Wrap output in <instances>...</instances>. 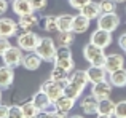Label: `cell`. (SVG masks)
I'll list each match as a JSON object with an SVG mask.
<instances>
[{"instance_id": "cell-21", "label": "cell", "mask_w": 126, "mask_h": 118, "mask_svg": "<svg viewBox=\"0 0 126 118\" xmlns=\"http://www.w3.org/2000/svg\"><path fill=\"white\" fill-rule=\"evenodd\" d=\"M19 29H21L22 32L26 30H32V29L35 27V26L38 24V16L34 15V13H31V15H26V16H19Z\"/></svg>"}, {"instance_id": "cell-16", "label": "cell", "mask_w": 126, "mask_h": 118, "mask_svg": "<svg viewBox=\"0 0 126 118\" xmlns=\"http://www.w3.org/2000/svg\"><path fill=\"white\" fill-rule=\"evenodd\" d=\"M43 59L38 56L35 51H31V53H26L24 54V59H22V67L26 70H37L38 67L42 65Z\"/></svg>"}, {"instance_id": "cell-31", "label": "cell", "mask_w": 126, "mask_h": 118, "mask_svg": "<svg viewBox=\"0 0 126 118\" xmlns=\"http://www.w3.org/2000/svg\"><path fill=\"white\" fill-rule=\"evenodd\" d=\"M72 58V51H70V46H58V51H56V61H62V59H69Z\"/></svg>"}, {"instance_id": "cell-28", "label": "cell", "mask_w": 126, "mask_h": 118, "mask_svg": "<svg viewBox=\"0 0 126 118\" xmlns=\"http://www.w3.org/2000/svg\"><path fill=\"white\" fill-rule=\"evenodd\" d=\"M43 29L49 34L58 32V16H45L43 18Z\"/></svg>"}, {"instance_id": "cell-2", "label": "cell", "mask_w": 126, "mask_h": 118, "mask_svg": "<svg viewBox=\"0 0 126 118\" xmlns=\"http://www.w3.org/2000/svg\"><path fill=\"white\" fill-rule=\"evenodd\" d=\"M83 56L89 62V65H104L107 54L104 53V48L96 46L94 43H86L83 48Z\"/></svg>"}, {"instance_id": "cell-36", "label": "cell", "mask_w": 126, "mask_h": 118, "mask_svg": "<svg viewBox=\"0 0 126 118\" xmlns=\"http://www.w3.org/2000/svg\"><path fill=\"white\" fill-rule=\"evenodd\" d=\"M89 2H91V0H69L70 6H72V8H75V10H78V11H80L86 3H89Z\"/></svg>"}, {"instance_id": "cell-24", "label": "cell", "mask_w": 126, "mask_h": 118, "mask_svg": "<svg viewBox=\"0 0 126 118\" xmlns=\"http://www.w3.org/2000/svg\"><path fill=\"white\" fill-rule=\"evenodd\" d=\"M69 80L74 81V83H77V85H80L81 88H86L89 83H91L86 70H74L70 74V77H69Z\"/></svg>"}, {"instance_id": "cell-46", "label": "cell", "mask_w": 126, "mask_h": 118, "mask_svg": "<svg viewBox=\"0 0 126 118\" xmlns=\"http://www.w3.org/2000/svg\"><path fill=\"white\" fill-rule=\"evenodd\" d=\"M0 102H2V88H0Z\"/></svg>"}, {"instance_id": "cell-33", "label": "cell", "mask_w": 126, "mask_h": 118, "mask_svg": "<svg viewBox=\"0 0 126 118\" xmlns=\"http://www.w3.org/2000/svg\"><path fill=\"white\" fill-rule=\"evenodd\" d=\"M115 118H126V101H120L115 107Z\"/></svg>"}, {"instance_id": "cell-30", "label": "cell", "mask_w": 126, "mask_h": 118, "mask_svg": "<svg viewBox=\"0 0 126 118\" xmlns=\"http://www.w3.org/2000/svg\"><path fill=\"white\" fill-rule=\"evenodd\" d=\"M102 13H115L117 11V2L115 0H101L99 2Z\"/></svg>"}, {"instance_id": "cell-34", "label": "cell", "mask_w": 126, "mask_h": 118, "mask_svg": "<svg viewBox=\"0 0 126 118\" xmlns=\"http://www.w3.org/2000/svg\"><path fill=\"white\" fill-rule=\"evenodd\" d=\"M54 64L61 65V67H62V69H65L67 72H74V67H75V62H74V59H72V58H69V59H62V61H56Z\"/></svg>"}, {"instance_id": "cell-18", "label": "cell", "mask_w": 126, "mask_h": 118, "mask_svg": "<svg viewBox=\"0 0 126 118\" xmlns=\"http://www.w3.org/2000/svg\"><path fill=\"white\" fill-rule=\"evenodd\" d=\"M80 13L81 15H85L88 19H97L99 16L102 15V11H101V6H99V2H89V3H86V5L83 6V8L80 10Z\"/></svg>"}, {"instance_id": "cell-27", "label": "cell", "mask_w": 126, "mask_h": 118, "mask_svg": "<svg viewBox=\"0 0 126 118\" xmlns=\"http://www.w3.org/2000/svg\"><path fill=\"white\" fill-rule=\"evenodd\" d=\"M49 77H51L53 80H56V81H64V83H67L69 81V72L65 70V69H62L61 65L54 64V67H53Z\"/></svg>"}, {"instance_id": "cell-37", "label": "cell", "mask_w": 126, "mask_h": 118, "mask_svg": "<svg viewBox=\"0 0 126 118\" xmlns=\"http://www.w3.org/2000/svg\"><path fill=\"white\" fill-rule=\"evenodd\" d=\"M11 46V43H10V40L8 38H5V37H0V56H3V53H5L8 48Z\"/></svg>"}, {"instance_id": "cell-39", "label": "cell", "mask_w": 126, "mask_h": 118, "mask_svg": "<svg viewBox=\"0 0 126 118\" xmlns=\"http://www.w3.org/2000/svg\"><path fill=\"white\" fill-rule=\"evenodd\" d=\"M8 110H10L8 105L0 102V118H8Z\"/></svg>"}, {"instance_id": "cell-32", "label": "cell", "mask_w": 126, "mask_h": 118, "mask_svg": "<svg viewBox=\"0 0 126 118\" xmlns=\"http://www.w3.org/2000/svg\"><path fill=\"white\" fill-rule=\"evenodd\" d=\"M8 118H26L24 117V112H22V107L21 105H10V110H8Z\"/></svg>"}, {"instance_id": "cell-6", "label": "cell", "mask_w": 126, "mask_h": 118, "mask_svg": "<svg viewBox=\"0 0 126 118\" xmlns=\"http://www.w3.org/2000/svg\"><path fill=\"white\" fill-rule=\"evenodd\" d=\"M118 26H120V16L117 15V11L115 13H102L97 18V27L99 29L113 32V30H117Z\"/></svg>"}, {"instance_id": "cell-40", "label": "cell", "mask_w": 126, "mask_h": 118, "mask_svg": "<svg viewBox=\"0 0 126 118\" xmlns=\"http://www.w3.org/2000/svg\"><path fill=\"white\" fill-rule=\"evenodd\" d=\"M118 46H120L123 51H126V32L123 35H120V38H118Z\"/></svg>"}, {"instance_id": "cell-19", "label": "cell", "mask_w": 126, "mask_h": 118, "mask_svg": "<svg viewBox=\"0 0 126 118\" xmlns=\"http://www.w3.org/2000/svg\"><path fill=\"white\" fill-rule=\"evenodd\" d=\"M89 22H91V19H88L85 15H81V13L80 15H75L74 16V24H72V30L75 34H85L89 27Z\"/></svg>"}, {"instance_id": "cell-10", "label": "cell", "mask_w": 126, "mask_h": 118, "mask_svg": "<svg viewBox=\"0 0 126 118\" xmlns=\"http://www.w3.org/2000/svg\"><path fill=\"white\" fill-rule=\"evenodd\" d=\"M32 102L35 104V107H37L38 110H54L56 109V105L51 101V97L42 89L37 91V93L32 96Z\"/></svg>"}, {"instance_id": "cell-29", "label": "cell", "mask_w": 126, "mask_h": 118, "mask_svg": "<svg viewBox=\"0 0 126 118\" xmlns=\"http://www.w3.org/2000/svg\"><path fill=\"white\" fill-rule=\"evenodd\" d=\"M21 107H22V112H24V117L26 118H35V117L38 115V112H40V110L35 107V104L32 102V99L27 101V102H22Z\"/></svg>"}, {"instance_id": "cell-25", "label": "cell", "mask_w": 126, "mask_h": 118, "mask_svg": "<svg viewBox=\"0 0 126 118\" xmlns=\"http://www.w3.org/2000/svg\"><path fill=\"white\" fill-rule=\"evenodd\" d=\"M83 91H85V88H81L80 85H77V83H74V81H70V80H69V83L65 85L64 94L77 101L78 97H81V93H83Z\"/></svg>"}, {"instance_id": "cell-1", "label": "cell", "mask_w": 126, "mask_h": 118, "mask_svg": "<svg viewBox=\"0 0 126 118\" xmlns=\"http://www.w3.org/2000/svg\"><path fill=\"white\" fill-rule=\"evenodd\" d=\"M56 51H58L56 40H53L51 37H43L40 40V43H38L37 50H35V53H37L45 62H54Z\"/></svg>"}, {"instance_id": "cell-7", "label": "cell", "mask_w": 126, "mask_h": 118, "mask_svg": "<svg viewBox=\"0 0 126 118\" xmlns=\"http://www.w3.org/2000/svg\"><path fill=\"white\" fill-rule=\"evenodd\" d=\"M112 32H109V30H104V29H96L94 32L91 34V37H89V42L91 43H94L96 46H99V48H107V46H110V43H112Z\"/></svg>"}, {"instance_id": "cell-15", "label": "cell", "mask_w": 126, "mask_h": 118, "mask_svg": "<svg viewBox=\"0 0 126 118\" xmlns=\"http://www.w3.org/2000/svg\"><path fill=\"white\" fill-rule=\"evenodd\" d=\"M11 8L15 15L18 16H26L34 13V6H32V0H13Z\"/></svg>"}, {"instance_id": "cell-35", "label": "cell", "mask_w": 126, "mask_h": 118, "mask_svg": "<svg viewBox=\"0 0 126 118\" xmlns=\"http://www.w3.org/2000/svg\"><path fill=\"white\" fill-rule=\"evenodd\" d=\"M32 6L34 11H42L48 6V0H32Z\"/></svg>"}, {"instance_id": "cell-13", "label": "cell", "mask_w": 126, "mask_h": 118, "mask_svg": "<svg viewBox=\"0 0 126 118\" xmlns=\"http://www.w3.org/2000/svg\"><path fill=\"white\" fill-rule=\"evenodd\" d=\"M86 72H88V77H89V81H91V83L109 80V72L105 70L104 65H89V67L86 69Z\"/></svg>"}, {"instance_id": "cell-43", "label": "cell", "mask_w": 126, "mask_h": 118, "mask_svg": "<svg viewBox=\"0 0 126 118\" xmlns=\"http://www.w3.org/2000/svg\"><path fill=\"white\" fill-rule=\"evenodd\" d=\"M67 118H85L83 115H78V113H75V115H70V117H67Z\"/></svg>"}, {"instance_id": "cell-45", "label": "cell", "mask_w": 126, "mask_h": 118, "mask_svg": "<svg viewBox=\"0 0 126 118\" xmlns=\"http://www.w3.org/2000/svg\"><path fill=\"white\" fill-rule=\"evenodd\" d=\"M117 3H123V2H126V0H115Z\"/></svg>"}, {"instance_id": "cell-11", "label": "cell", "mask_w": 126, "mask_h": 118, "mask_svg": "<svg viewBox=\"0 0 126 118\" xmlns=\"http://www.w3.org/2000/svg\"><path fill=\"white\" fill-rule=\"evenodd\" d=\"M80 107L85 115H96L97 113V107H99V99L94 94H88V96H85L80 101Z\"/></svg>"}, {"instance_id": "cell-38", "label": "cell", "mask_w": 126, "mask_h": 118, "mask_svg": "<svg viewBox=\"0 0 126 118\" xmlns=\"http://www.w3.org/2000/svg\"><path fill=\"white\" fill-rule=\"evenodd\" d=\"M49 118H67V113H62L59 110H49Z\"/></svg>"}, {"instance_id": "cell-20", "label": "cell", "mask_w": 126, "mask_h": 118, "mask_svg": "<svg viewBox=\"0 0 126 118\" xmlns=\"http://www.w3.org/2000/svg\"><path fill=\"white\" fill-rule=\"evenodd\" d=\"M109 81L113 85V88H125L126 86V69H118L109 74Z\"/></svg>"}, {"instance_id": "cell-47", "label": "cell", "mask_w": 126, "mask_h": 118, "mask_svg": "<svg viewBox=\"0 0 126 118\" xmlns=\"http://www.w3.org/2000/svg\"><path fill=\"white\" fill-rule=\"evenodd\" d=\"M8 2H13V0H8Z\"/></svg>"}, {"instance_id": "cell-17", "label": "cell", "mask_w": 126, "mask_h": 118, "mask_svg": "<svg viewBox=\"0 0 126 118\" xmlns=\"http://www.w3.org/2000/svg\"><path fill=\"white\" fill-rule=\"evenodd\" d=\"M75 102H77L75 99H72V97L62 94L58 101H54V105H56V110H59V112L67 113V115H69V113H70V110L75 107Z\"/></svg>"}, {"instance_id": "cell-26", "label": "cell", "mask_w": 126, "mask_h": 118, "mask_svg": "<svg viewBox=\"0 0 126 118\" xmlns=\"http://www.w3.org/2000/svg\"><path fill=\"white\" fill-rule=\"evenodd\" d=\"M72 24H74V16L72 15H59L58 16V32H64V30H72Z\"/></svg>"}, {"instance_id": "cell-22", "label": "cell", "mask_w": 126, "mask_h": 118, "mask_svg": "<svg viewBox=\"0 0 126 118\" xmlns=\"http://www.w3.org/2000/svg\"><path fill=\"white\" fill-rule=\"evenodd\" d=\"M115 107H117V104H115L110 97H107V99H101V101H99V107H97V113H101V115L113 117Z\"/></svg>"}, {"instance_id": "cell-8", "label": "cell", "mask_w": 126, "mask_h": 118, "mask_svg": "<svg viewBox=\"0 0 126 118\" xmlns=\"http://www.w3.org/2000/svg\"><path fill=\"white\" fill-rule=\"evenodd\" d=\"M18 29L19 24L15 22V19L11 18H0V37L5 38H11L15 35H18Z\"/></svg>"}, {"instance_id": "cell-3", "label": "cell", "mask_w": 126, "mask_h": 118, "mask_svg": "<svg viewBox=\"0 0 126 118\" xmlns=\"http://www.w3.org/2000/svg\"><path fill=\"white\" fill-rule=\"evenodd\" d=\"M40 40L42 38L38 37V34H35V32H32V30H26V32H22V34L18 35V46L21 48V50H24L26 53H31V51L37 50Z\"/></svg>"}, {"instance_id": "cell-44", "label": "cell", "mask_w": 126, "mask_h": 118, "mask_svg": "<svg viewBox=\"0 0 126 118\" xmlns=\"http://www.w3.org/2000/svg\"><path fill=\"white\" fill-rule=\"evenodd\" d=\"M96 118H112V117H109V115H101V113H97V117Z\"/></svg>"}, {"instance_id": "cell-14", "label": "cell", "mask_w": 126, "mask_h": 118, "mask_svg": "<svg viewBox=\"0 0 126 118\" xmlns=\"http://www.w3.org/2000/svg\"><path fill=\"white\" fill-rule=\"evenodd\" d=\"M15 81V69L8 67V65H0V88L2 89H8Z\"/></svg>"}, {"instance_id": "cell-4", "label": "cell", "mask_w": 126, "mask_h": 118, "mask_svg": "<svg viewBox=\"0 0 126 118\" xmlns=\"http://www.w3.org/2000/svg\"><path fill=\"white\" fill-rule=\"evenodd\" d=\"M67 83H64V81H56V80H53V78H49V80H46V81L42 83L40 89L45 91V93L51 97V101L54 102V101H58L59 97L64 94V89H65V85Z\"/></svg>"}, {"instance_id": "cell-12", "label": "cell", "mask_w": 126, "mask_h": 118, "mask_svg": "<svg viewBox=\"0 0 126 118\" xmlns=\"http://www.w3.org/2000/svg\"><path fill=\"white\" fill-rule=\"evenodd\" d=\"M104 67H105V70H107L109 74H110V72L118 70V69H123V67H125V58L121 56L120 53H112V54H107Z\"/></svg>"}, {"instance_id": "cell-5", "label": "cell", "mask_w": 126, "mask_h": 118, "mask_svg": "<svg viewBox=\"0 0 126 118\" xmlns=\"http://www.w3.org/2000/svg\"><path fill=\"white\" fill-rule=\"evenodd\" d=\"M22 59H24V50H21L19 46H13V45L2 56L3 64L11 67V69H16L18 65H22Z\"/></svg>"}, {"instance_id": "cell-42", "label": "cell", "mask_w": 126, "mask_h": 118, "mask_svg": "<svg viewBox=\"0 0 126 118\" xmlns=\"http://www.w3.org/2000/svg\"><path fill=\"white\" fill-rule=\"evenodd\" d=\"M35 118H49V110H40Z\"/></svg>"}, {"instance_id": "cell-9", "label": "cell", "mask_w": 126, "mask_h": 118, "mask_svg": "<svg viewBox=\"0 0 126 118\" xmlns=\"http://www.w3.org/2000/svg\"><path fill=\"white\" fill-rule=\"evenodd\" d=\"M112 89H113V85H112L109 80H102V81H97V83H93L91 94H94V96L101 101V99H107V97H110Z\"/></svg>"}, {"instance_id": "cell-41", "label": "cell", "mask_w": 126, "mask_h": 118, "mask_svg": "<svg viewBox=\"0 0 126 118\" xmlns=\"http://www.w3.org/2000/svg\"><path fill=\"white\" fill-rule=\"evenodd\" d=\"M8 10V0H0V16L5 15Z\"/></svg>"}, {"instance_id": "cell-23", "label": "cell", "mask_w": 126, "mask_h": 118, "mask_svg": "<svg viewBox=\"0 0 126 118\" xmlns=\"http://www.w3.org/2000/svg\"><path fill=\"white\" fill-rule=\"evenodd\" d=\"M75 32L74 30H64V32H58L56 35V43L59 46H70L75 42Z\"/></svg>"}]
</instances>
